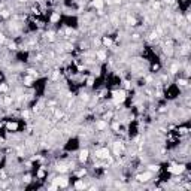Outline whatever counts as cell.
Returning a JSON list of instances; mask_svg holds the SVG:
<instances>
[{
    "label": "cell",
    "mask_w": 191,
    "mask_h": 191,
    "mask_svg": "<svg viewBox=\"0 0 191 191\" xmlns=\"http://www.w3.org/2000/svg\"><path fill=\"white\" fill-rule=\"evenodd\" d=\"M17 127H18L17 123H9L8 124V128H9V130H17Z\"/></svg>",
    "instance_id": "5b68a950"
},
{
    "label": "cell",
    "mask_w": 191,
    "mask_h": 191,
    "mask_svg": "<svg viewBox=\"0 0 191 191\" xmlns=\"http://www.w3.org/2000/svg\"><path fill=\"white\" fill-rule=\"evenodd\" d=\"M76 188H84V182H82V181H78V182H76Z\"/></svg>",
    "instance_id": "52a82bcc"
},
{
    "label": "cell",
    "mask_w": 191,
    "mask_h": 191,
    "mask_svg": "<svg viewBox=\"0 0 191 191\" xmlns=\"http://www.w3.org/2000/svg\"><path fill=\"white\" fill-rule=\"evenodd\" d=\"M172 173H175V175H178V173H182L184 172V166H172V167L169 169Z\"/></svg>",
    "instance_id": "6da1fadb"
},
{
    "label": "cell",
    "mask_w": 191,
    "mask_h": 191,
    "mask_svg": "<svg viewBox=\"0 0 191 191\" xmlns=\"http://www.w3.org/2000/svg\"><path fill=\"white\" fill-rule=\"evenodd\" d=\"M3 40H5V37H3V34L0 33V43H2V42H3Z\"/></svg>",
    "instance_id": "9c48e42d"
},
{
    "label": "cell",
    "mask_w": 191,
    "mask_h": 191,
    "mask_svg": "<svg viewBox=\"0 0 191 191\" xmlns=\"http://www.w3.org/2000/svg\"><path fill=\"white\" fill-rule=\"evenodd\" d=\"M81 161H85V160H87V158H88V151H82V152H81Z\"/></svg>",
    "instance_id": "277c9868"
},
{
    "label": "cell",
    "mask_w": 191,
    "mask_h": 191,
    "mask_svg": "<svg viewBox=\"0 0 191 191\" xmlns=\"http://www.w3.org/2000/svg\"><path fill=\"white\" fill-rule=\"evenodd\" d=\"M94 6L100 9L101 6H103V2H101V0H94Z\"/></svg>",
    "instance_id": "8992f818"
},
{
    "label": "cell",
    "mask_w": 191,
    "mask_h": 191,
    "mask_svg": "<svg viewBox=\"0 0 191 191\" xmlns=\"http://www.w3.org/2000/svg\"><path fill=\"white\" fill-rule=\"evenodd\" d=\"M149 178H151V173H143V175H139V176H137V179H139V181H142V182L148 181Z\"/></svg>",
    "instance_id": "3957f363"
},
{
    "label": "cell",
    "mask_w": 191,
    "mask_h": 191,
    "mask_svg": "<svg viewBox=\"0 0 191 191\" xmlns=\"http://www.w3.org/2000/svg\"><path fill=\"white\" fill-rule=\"evenodd\" d=\"M96 155H97L99 158H105V157H108V155H109V151H108V149H100V151H97V152H96Z\"/></svg>",
    "instance_id": "7a4b0ae2"
},
{
    "label": "cell",
    "mask_w": 191,
    "mask_h": 191,
    "mask_svg": "<svg viewBox=\"0 0 191 191\" xmlns=\"http://www.w3.org/2000/svg\"><path fill=\"white\" fill-rule=\"evenodd\" d=\"M6 90H8V87H6L5 84H3V85H0V91H6Z\"/></svg>",
    "instance_id": "ba28073f"
}]
</instances>
